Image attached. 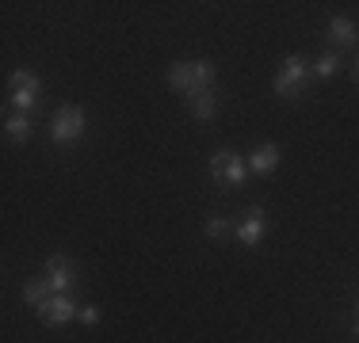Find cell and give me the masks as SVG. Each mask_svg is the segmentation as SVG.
<instances>
[{
    "label": "cell",
    "mask_w": 359,
    "mask_h": 343,
    "mask_svg": "<svg viewBox=\"0 0 359 343\" xmlns=\"http://www.w3.org/2000/svg\"><path fill=\"white\" fill-rule=\"evenodd\" d=\"M215 65L210 62H176L168 65V88H176L180 96H195V92H210L215 88Z\"/></svg>",
    "instance_id": "obj_1"
},
{
    "label": "cell",
    "mask_w": 359,
    "mask_h": 343,
    "mask_svg": "<svg viewBox=\"0 0 359 343\" xmlns=\"http://www.w3.org/2000/svg\"><path fill=\"white\" fill-rule=\"evenodd\" d=\"M310 80H313V69L310 62H306L302 54H287L283 57V69H279V76H276V96H283V99H302L306 92H310Z\"/></svg>",
    "instance_id": "obj_2"
},
{
    "label": "cell",
    "mask_w": 359,
    "mask_h": 343,
    "mask_svg": "<svg viewBox=\"0 0 359 343\" xmlns=\"http://www.w3.org/2000/svg\"><path fill=\"white\" fill-rule=\"evenodd\" d=\"M39 96H42V80L31 69H15L12 76H8V103H12L20 115H27V111L39 107Z\"/></svg>",
    "instance_id": "obj_3"
},
{
    "label": "cell",
    "mask_w": 359,
    "mask_h": 343,
    "mask_svg": "<svg viewBox=\"0 0 359 343\" xmlns=\"http://www.w3.org/2000/svg\"><path fill=\"white\" fill-rule=\"evenodd\" d=\"M84 126H88V115L81 107H57V115L50 118V141L54 145H73L84 137Z\"/></svg>",
    "instance_id": "obj_4"
},
{
    "label": "cell",
    "mask_w": 359,
    "mask_h": 343,
    "mask_svg": "<svg viewBox=\"0 0 359 343\" xmlns=\"http://www.w3.org/2000/svg\"><path fill=\"white\" fill-rule=\"evenodd\" d=\"M210 176H215L218 187H241L245 176H249V160H241L233 149H218L210 153Z\"/></svg>",
    "instance_id": "obj_5"
},
{
    "label": "cell",
    "mask_w": 359,
    "mask_h": 343,
    "mask_svg": "<svg viewBox=\"0 0 359 343\" xmlns=\"http://www.w3.org/2000/svg\"><path fill=\"white\" fill-rule=\"evenodd\" d=\"M76 313H81V305H76L69 294H50L46 302L39 305V321L46 324V328H62V324L76 321Z\"/></svg>",
    "instance_id": "obj_6"
},
{
    "label": "cell",
    "mask_w": 359,
    "mask_h": 343,
    "mask_svg": "<svg viewBox=\"0 0 359 343\" xmlns=\"http://www.w3.org/2000/svg\"><path fill=\"white\" fill-rule=\"evenodd\" d=\"M264 233H268V214H264V206H249L233 225V237L241 240L245 248H256L264 240Z\"/></svg>",
    "instance_id": "obj_7"
},
{
    "label": "cell",
    "mask_w": 359,
    "mask_h": 343,
    "mask_svg": "<svg viewBox=\"0 0 359 343\" xmlns=\"http://www.w3.org/2000/svg\"><path fill=\"white\" fill-rule=\"evenodd\" d=\"M42 279L50 282V290H54V294H69V290L76 286V263L69 260V255L54 252L46 260V274H42Z\"/></svg>",
    "instance_id": "obj_8"
},
{
    "label": "cell",
    "mask_w": 359,
    "mask_h": 343,
    "mask_svg": "<svg viewBox=\"0 0 359 343\" xmlns=\"http://www.w3.org/2000/svg\"><path fill=\"white\" fill-rule=\"evenodd\" d=\"M279 145H256L252 149V157H249V172L252 176H271V172L279 168Z\"/></svg>",
    "instance_id": "obj_9"
},
{
    "label": "cell",
    "mask_w": 359,
    "mask_h": 343,
    "mask_svg": "<svg viewBox=\"0 0 359 343\" xmlns=\"http://www.w3.org/2000/svg\"><path fill=\"white\" fill-rule=\"evenodd\" d=\"M325 31H329V38H332V46H337V50H352L355 42H359L355 23H352V20H344V15H332Z\"/></svg>",
    "instance_id": "obj_10"
},
{
    "label": "cell",
    "mask_w": 359,
    "mask_h": 343,
    "mask_svg": "<svg viewBox=\"0 0 359 343\" xmlns=\"http://www.w3.org/2000/svg\"><path fill=\"white\" fill-rule=\"evenodd\" d=\"M187 111H191V118H199V122H210V118L218 115V96L215 88L210 92H195V96H187Z\"/></svg>",
    "instance_id": "obj_11"
},
{
    "label": "cell",
    "mask_w": 359,
    "mask_h": 343,
    "mask_svg": "<svg viewBox=\"0 0 359 343\" xmlns=\"http://www.w3.org/2000/svg\"><path fill=\"white\" fill-rule=\"evenodd\" d=\"M50 294H54V290H50L46 279H27L23 282V305H31V309H39Z\"/></svg>",
    "instance_id": "obj_12"
},
{
    "label": "cell",
    "mask_w": 359,
    "mask_h": 343,
    "mask_svg": "<svg viewBox=\"0 0 359 343\" xmlns=\"http://www.w3.org/2000/svg\"><path fill=\"white\" fill-rule=\"evenodd\" d=\"M31 118L27 115H8V122H4V134H8V141H27L31 137Z\"/></svg>",
    "instance_id": "obj_13"
},
{
    "label": "cell",
    "mask_w": 359,
    "mask_h": 343,
    "mask_svg": "<svg viewBox=\"0 0 359 343\" xmlns=\"http://www.w3.org/2000/svg\"><path fill=\"white\" fill-rule=\"evenodd\" d=\"M310 69H313V80H329V76H337V69H340V54L329 50V54H321Z\"/></svg>",
    "instance_id": "obj_14"
},
{
    "label": "cell",
    "mask_w": 359,
    "mask_h": 343,
    "mask_svg": "<svg viewBox=\"0 0 359 343\" xmlns=\"http://www.w3.org/2000/svg\"><path fill=\"white\" fill-rule=\"evenodd\" d=\"M203 229H207L210 240H226L229 233H233V221L222 218V214H215V218H207V225H203Z\"/></svg>",
    "instance_id": "obj_15"
},
{
    "label": "cell",
    "mask_w": 359,
    "mask_h": 343,
    "mask_svg": "<svg viewBox=\"0 0 359 343\" xmlns=\"http://www.w3.org/2000/svg\"><path fill=\"white\" fill-rule=\"evenodd\" d=\"M76 321H81V324H88V328H92V324H100V309H96V305H81Z\"/></svg>",
    "instance_id": "obj_16"
},
{
    "label": "cell",
    "mask_w": 359,
    "mask_h": 343,
    "mask_svg": "<svg viewBox=\"0 0 359 343\" xmlns=\"http://www.w3.org/2000/svg\"><path fill=\"white\" fill-rule=\"evenodd\" d=\"M352 332L359 336V302H355V324H352Z\"/></svg>",
    "instance_id": "obj_17"
},
{
    "label": "cell",
    "mask_w": 359,
    "mask_h": 343,
    "mask_svg": "<svg viewBox=\"0 0 359 343\" xmlns=\"http://www.w3.org/2000/svg\"><path fill=\"white\" fill-rule=\"evenodd\" d=\"M352 76H355V84H359V57L352 62Z\"/></svg>",
    "instance_id": "obj_18"
}]
</instances>
